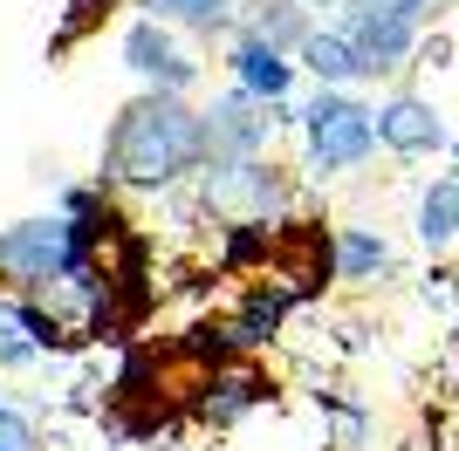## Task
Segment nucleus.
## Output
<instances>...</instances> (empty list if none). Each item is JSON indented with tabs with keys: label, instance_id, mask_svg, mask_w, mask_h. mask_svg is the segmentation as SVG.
<instances>
[{
	"label": "nucleus",
	"instance_id": "nucleus-9",
	"mask_svg": "<svg viewBox=\"0 0 459 451\" xmlns=\"http://www.w3.org/2000/svg\"><path fill=\"white\" fill-rule=\"evenodd\" d=\"M295 62L316 75V89H357L364 75H377L364 62V48L350 41V28H316V35L302 41V55H295Z\"/></svg>",
	"mask_w": 459,
	"mask_h": 451
},
{
	"label": "nucleus",
	"instance_id": "nucleus-16",
	"mask_svg": "<svg viewBox=\"0 0 459 451\" xmlns=\"http://www.w3.org/2000/svg\"><path fill=\"white\" fill-rule=\"evenodd\" d=\"M41 349H35V336L21 328V315H14V301H0V376L7 370H28Z\"/></svg>",
	"mask_w": 459,
	"mask_h": 451
},
{
	"label": "nucleus",
	"instance_id": "nucleus-4",
	"mask_svg": "<svg viewBox=\"0 0 459 451\" xmlns=\"http://www.w3.org/2000/svg\"><path fill=\"white\" fill-rule=\"evenodd\" d=\"M117 55H124V69L158 96H192V82H199V62L178 48V28H165V21H152V14H137L131 28H124Z\"/></svg>",
	"mask_w": 459,
	"mask_h": 451
},
{
	"label": "nucleus",
	"instance_id": "nucleus-5",
	"mask_svg": "<svg viewBox=\"0 0 459 451\" xmlns=\"http://www.w3.org/2000/svg\"><path fill=\"white\" fill-rule=\"evenodd\" d=\"M268 131H274L268 103H254L247 89L212 96L206 103V165H254V157H268Z\"/></svg>",
	"mask_w": 459,
	"mask_h": 451
},
{
	"label": "nucleus",
	"instance_id": "nucleus-14",
	"mask_svg": "<svg viewBox=\"0 0 459 451\" xmlns=\"http://www.w3.org/2000/svg\"><path fill=\"white\" fill-rule=\"evenodd\" d=\"M288 301H295V287H281V281H261V287H247V301H240V315H233V342H268L274 328H281V315H288Z\"/></svg>",
	"mask_w": 459,
	"mask_h": 451
},
{
	"label": "nucleus",
	"instance_id": "nucleus-18",
	"mask_svg": "<svg viewBox=\"0 0 459 451\" xmlns=\"http://www.w3.org/2000/svg\"><path fill=\"white\" fill-rule=\"evenodd\" d=\"M0 451H41V431L21 404H0Z\"/></svg>",
	"mask_w": 459,
	"mask_h": 451
},
{
	"label": "nucleus",
	"instance_id": "nucleus-2",
	"mask_svg": "<svg viewBox=\"0 0 459 451\" xmlns=\"http://www.w3.org/2000/svg\"><path fill=\"white\" fill-rule=\"evenodd\" d=\"M302 150L316 178H343L377 150V103H357L350 89H316L302 110Z\"/></svg>",
	"mask_w": 459,
	"mask_h": 451
},
{
	"label": "nucleus",
	"instance_id": "nucleus-1",
	"mask_svg": "<svg viewBox=\"0 0 459 451\" xmlns=\"http://www.w3.org/2000/svg\"><path fill=\"white\" fill-rule=\"evenodd\" d=\"M186 171H206V110L186 96H131L103 137V178L131 191H165Z\"/></svg>",
	"mask_w": 459,
	"mask_h": 451
},
{
	"label": "nucleus",
	"instance_id": "nucleus-19",
	"mask_svg": "<svg viewBox=\"0 0 459 451\" xmlns=\"http://www.w3.org/2000/svg\"><path fill=\"white\" fill-rule=\"evenodd\" d=\"M302 7H343V0H302Z\"/></svg>",
	"mask_w": 459,
	"mask_h": 451
},
{
	"label": "nucleus",
	"instance_id": "nucleus-11",
	"mask_svg": "<svg viewBox=\"0 0 459 451\" xmlns=\"http://www.w3.org/2000/svg\"><path fill=\"white\" fill-rule=\"evenodd\" d=\"M419 246L425 253H446V246H459V171H446V178H432V185L419 191Z\"/></svg>",
	"mask_w": 459,
	"mask_h": 451
},
{
	"label": "nucleus",
	"instance_id": "nucleus-15",
	"mask_svg": "<svg viewBox=\"0 0 459 451\" xmlns=\"http://www.w3.org/2000/svg\"><path fill=\"white\" fill-rule=\"evenodd\" d=\"M254 404H261V383L233 370V376H212V383H206V404H199V417H206L212 431H227V424H240Z\"/></svg>",
	"mask_w": 459,
	"mask_h": 451
},
{
	"label": "nucleus",
	"instance_id": "nucleus-12",
	"mask_svg": "<svg viewBox=\"0 0 459 451\" xmlns=\"http://www.w3.org/2000/svg\"><path fill=\"white\" fill-rule=\"evenodd\" d=\"M391 274V240L377 226H336V281H377Z\"/></svg>",
	"mask_w": 459,
	"mask_h": 451
},
{
	"label": "nucleus",
	"instance_id": "nucleus-8",
	"mask_svg": "<svg viewBox=\"0 0 459 451\" xmlns=\"http://www.w3.org/2000/svg\"><path fill=\"white\" fill-rule=\"evenodd\" d=\"M227 69H233V89H247L254 103H268V110H274V103H288V96H295V69H302V62L281 55V48H268V41L233 35Z\"/></svg>",
	"mask_w": 459,
	"mask_h": 451
},
{
	"label": "nucleus",
	"instance_id": "nucleus-3",
	"mask_svg": "<svg viewBox=\"0 0 459 451\" xmlns=\"http://www.w3.org/2000/svg\"><path fill=\"white\" fill-rule=\"evenodd\" d=\"M199 199H206L212 212H233V219L281 226V212H288L295 191H288L281 165L254 157V165H206V171H199Z\"/></svg>",
	"mask_w": 459,
	"mask_h": 451
},
{
	"label": "nucleus",
	"instance_id": "nucleus-13",
	"mask_svg": "<svg viewBox=\"0 0 459 451\" xmlns=\"http://www.w3.org/2000/svg\"><path fill=\"white\" fill-rule=\"evenodd\" d=\"M137 7L165 28H186V35H220L240 21V0H137Z\"/></svg>",
	"mask_w": 459,
	"mask_h": 451
},
{
	"label": "nucleus",
	"instance_id": "nucleus-17",
	"mask_svg": "<svg viewBox=\"0 0 459 451\" xmlns=\"http://www.w3.org/2000/svg\"><path fill=\"white\" fill-rule=\"evenodd\" d=\"M14 315H21V328L35 336V349H62V342H69V336H62V315H48L41 301L21 294V301H14Z\"/></svg>",
	"mask_w": 459,
	"mask_h": 451
},
{
	"label": "nucleus",
	"instance_id": "nucleus-6",
	"mask_svg": "<svg viewBox=\"0 0 459 451\" xmlns=\"http://www.w3.org/2000/svg\"><path fill=\"white\" fill-rule=\"evenodd\" d=\"M377 150H391V157H432V150H446V116L432 96L419 89H398L377 103Z\"/></svg>",
	"mask_w": 459,
	"mask_h": 451
},
{
	"label": "nucleus",
	"instance_id": "nucleus-7",
	"mask_svg": "<svg viewBox=\"0 0 459 451\" xmlns=\"http://www.w3.org/2000/svg\"><path fill=\"white\" fill-rule=\"evenodd\" d=\"M350 41L364 48V62L377 75L404 69V62L419 55V21L398 14V7H384V0H350Z\"/></svg>",
	"mask_w": 459,
	"mask_h": 451
},
{
	"label": "nucleus",
	"instance_id": "nucleus-10",
	"mask_svg": "<svg viewBox=\"0 0 459 451\" xmlns=\"http://www.w3.org/2000/svg\"><path fill=\"white\" fill-rule=\"evenodd\" d=\"M247 41H268L281 55H302V41L316 35V21H308L302 0H240V21H233Z\"/></svg>",
	"mask_w": 459,
	"mask_h": 451
}]
</instances>
